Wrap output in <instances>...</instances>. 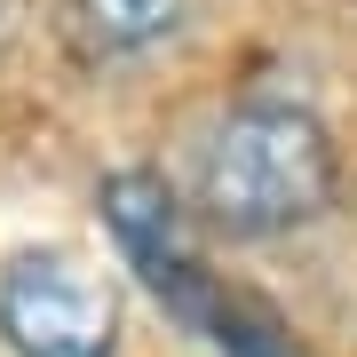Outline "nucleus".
Segmentation results:
<instances>
[{
	"instance_id": "obj_4",
	"label": "nucleus",
	"mask_w": 357,
	"mask_h": 357,
	"mask_svg": "<svg viewBox=\"0 0 357 357\" xmlns=\"http://www.w3.org/2000/svg\"><path fill=\"white\" fill-rule=\"evenodd\" d=\"M199 8L206 0H72V32L88 56L128 64V56H151L167 40H183Z\"/></svg>"
},
{
	"instance_id": "obj_1",
	"label": "nucleus",
	"mask_w": 357,
	"mask_h": 357,
	"mask_svg": "<svg viewBox=\"0 0 357 357\" xmlns=\"http://www.w3.org/2000/svg\"><path fill=\"white\" fill-rule=\"evenodd\" d=\"M333 191H342V151L326 119L294 96L230 103L191 151V215L238 246L310 230L333 206Z\"/></svg>"
},
{
	"instance_id": "obj_3",
	"label": "nucleus",
	"mask_w": 357,
	"mask_h": 357,
	"mask_svg": "<svg viewBox=\"0 0 357 357\" xmlns=\"http://www.w3.org/2000/svg\"><path fill=\"white\" fill-rule=\"evenodd\" d=\"M0 342L16 357H112L119 294L72 246H24L0 270Z\"/></svg>"
},
{
	"instance_id": "obj_2",
	"label": "nucleus",
	"mask_w": 357,
	"mask_h": 357,
	"mask_svg": "<svg viewBox=\"0 0 357 357\" xmlns=\"http://www.w3.org/2000/svg\"><path fill=\"white\" fill-rule=\"evenodd\" d=\"M103 230H112L119 262L143 278V294H151L191 342H206L215 357H302L294 333H286V318L262 302V294L230 286L222 270L199 255L183 199L167 191L151 167L103 175Z\"/></svg>"
}]
</instances>
